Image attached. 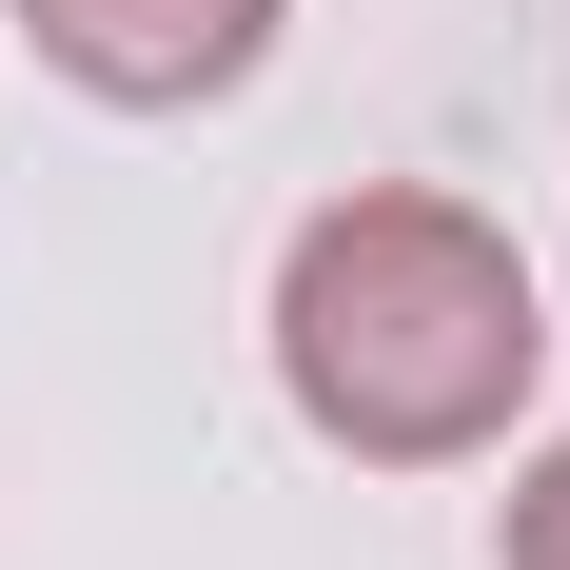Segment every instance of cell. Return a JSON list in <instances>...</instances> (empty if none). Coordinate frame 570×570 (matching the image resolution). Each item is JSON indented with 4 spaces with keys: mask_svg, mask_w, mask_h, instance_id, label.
Instances as JSON below:
<instances>
[{
    "mask_svg": "<svg viewBox=\"0 0 570 570\" xmlns=\"http://www.w3.org/2000/svg\"><path fill=\"white\" fill-rule=\"evenodd\" d=\"M551 374V315H531V256L433 177H354L335 217H295L276 256V394L374 472H453L492 453Z\"/></svg>",
    "mask_w": 570,
    "mask_h": 570,
    "instance_id": "1",
    "label": "cell"
},
{
    "mask_svg": "<svg viewBox=\"0 0 570 570\" xmlns=\"http://www.w3.org/2000/svg\"><path fill=\"white\" fill-rule=\"evenodd\" d=\"M276 20H295V0H20V40H40L79 99H118V118L236 99V79L276 59Z\"/></svg>",
    "mask_w": 570,
    "mask_h": 570,
    "instance_id": "2",
    "label": "cell"
},
{
    "mask_svg": "<svg viewBox=\"0 0 570 570\" xmlns=\"http://www.w3.org/2000/svg\"><path fill=\"white\" fill-rule=\"evenodd\" d=\"M492 551H512V570H570V433H551V453L512 472V512H492Z\"/></svg>",
    "mask_w": 570,
    "mask_h": 570,
    "instance_id": "3",
    "label": "cell"
}]
</instances>
